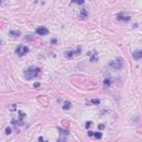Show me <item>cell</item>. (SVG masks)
Wrapping results in <instances>:
<instances>
[{
    "label": "cell",
    "instance_id": "6da1fadb",
    "mask_svg": "<svg viewBox=\"0 0 142 142\" xmlns=\"http://www.w3.org/2000/svg\"><path fill=\"white\" fill-rule=\"evenodd\" d=\"M39 73H40V68L30 67L24 71V78H26L27 80H31V79H33V78H36Z\"/></svg>",
    "mask_w": 142,
    "mask_h": 142
},
{
    "label": "cell",
    "instance_id": "7a4b0ae2",
    "mask_svg": "<svg viewBox=\"0 0 142 142\" xmlns=\"http://www.w3.org/2000/svg\"><path fill=\"white\" fill-rule=\"evenodd\" d=\"M109 66L111 68H113V69H116V70H120V69H122V67H123V62H122L121 59H118V60H111L109 62Z\"/></svg>",
    "mask_w": 142,
    "mask_h": 142
},
{
    "label": "cell",
    "instance_id": "3957f363",
    "mask_svg": "<svg viewBox=\"0 0 142 142\" xmlns=\"http://www.w3.org/2000/svg\"><path fill=\"white\" fill-rule=\"evenodd\" d=\"M28 52H29V48L27 47V46H19V47L16 49V53L20 57L24 56V54L28 53Z\"/></svg>",
    "mask_w": 142,
    "mask_h": 142
},
{
    "label": "cell",
    "instance_id": "277c9868",
    "mask_svg": "<svg viewBox=\"0 0 142 142\" xmlns=\"http://www.w3.org/2000/svg\"><path fill=\"white\" fill-rule=\"evenodd\" d=\"M80 52H81V48L79 47V48H77L75 50H73V51H66L65 54H66L67 58H73L74 56H78Z\"/></svg>",
    "mask_w": 142,
    "mask_h": 142
},
{
    "label": "cell",
    "instance_id": "5b68a950",
    "mask_svg": "<svg viewBox=\"0 0 142 142\" xmlns=\"http://www.w3.org/2000/svg\"><path fill=\"white\" fill-rule=\"evenodd\" d=\"M59 132H60L59 142H66V138L69 136V132H68L67 130H62V129H59Z\"/></svg>",
    "mask_w": 142,
    "mask_h": 142
},
{
    "label": "cell",
    "instance_id": "8992f818",
    "mask_svg": "<svg viewBox=\"0 0 142 142\" xmlns=\"http://www.w3.org/2000/svg\"><path fill=\"white\" fill-rule=\"evenodd\" d=\"M36 32H37V35H39V36H45V35L49 33V30H48L46 27H38Z\"/></svg>",
    "mask_w": 142,
    "mask_h": 142
},
{
    "label": "cell",
    "instance_id": "52a82bcc",
    "mask_svg": "<svg viewBox=\"0 0 142 142\" xmlns=\"http://www.w3.org/2000/svg\"><path fill=\"white\" fill-rule=\"evenodd\" d=\"M118 19L119 20H124V21H128L130 20V16L128 15L127 12H121L118 15Z\"/></svg>",
    "mask_w": 142,
    "mask_h": 142
},
{
    "label": "cell",
    "instance_id": "ba28073f",
    "mask_svg": "<svg viewBox=\"0 0 142 142\" xmlns=\"http://www.w3.org/2000/svg\"><path fill=\"white\" fill-rule=\"evenodd\" d=\"M88 56H90V61L91 62H95V61L98 60V56H97V53H95V51L88 52Z\"/></svg>",
    "mask_w": 142,
    "mask_h": 142
},
{
    "label": "cell",
    "instance_id": "9c48e42d",
    "mask_svg": "<svg viewBox=\"0 0 142 142\" xmlns=\"http://www.w3.org/2000/svg\"><path fill=\"white\" fill-rule=\"evenodd\" d=\"M133 57H134V59H136V60H139V59L142 57V52L140 51V50H138V51H134L133 52Z\"/></svg>",
    "mask_w": 142,
    "mask_h": 142
},
{
    "label": "cell",
    "instance_id": "30bf717a",
    "mask_svg": "<svg viewBox=\"0 0 142 142\" xmlns=\"http://www.w3.org/2000/svg\"><path fill=\"white\" fill-rule=\"evenodd\" d=\"M92 137H95L97 139H101L102 138V133H101V132H93Z\"/></svg>",
    "mask_w": 142,
    "mask_h": 142
},
{
    "label": "cell",
    "instance_id": "8fae6325",
    "mask_svg": "<svg viewBox=\"0 0 142 142\" xmlns=\"http://www.w3.org/2000/svg\"><path fill=\"white\" fill-rule=\"evenodd\" d=\"M70 107H71V103H70L69 101H66V102H65V104H63V109H65V110L70 109Z\"/></svg>",
    "mask_w": 142,
    "mask_h": 142
},
{
    "label": "cell",
    "instance_id": "7c38bea8",
    "mask_svg": "<svg viewBox=\"0 0 142 142\" xmlns=\"http://www.w3.org/2000/svg\"><path fill=\"white\" fill-rule=\"evenodd\" d=\"M9 33H10V35L12 36V37H17V36H19V35H20L19 31H13V30H11Z\"/></svg>",
    "mask_w": 142,
    "mask_h": 142
},
{
    "label": "cell",
    "instance_id": "4fadbf2b",
    "mask_svg": "<svg viewBox=\"0 0 142 142\" xmlns=\"http://www.w3.org/2000/svg\"><path fill=\"white\" fill-rule=\"evenodd\" d=\"M11 133V129H10V128H7V129H6V134H10Z\"/></svg>",
    "mask_w": 142,
    "mask_h": 142
},
{
    "label": "cell",
    "instance_id": "5bb4252c",
    "mask_svg": "<svg viewBox=\"0 0 142 142\" xmlns=\"http://www.w3.org/2000/svg\"><path fill=\"white\" fill-rule=\"evenodd\" d=\"M33 87H35V88H38V87H40V83H39V82H36V83L33 84Z\"/></svg>",
    "mask_w": 142,
    "mask_h": 142
},
{
    "label": "cell",
    "instance_id": "9a60e30c",
    "mask_svg": "<svg viewBox=\"0 0 142 142\" xmlns=\"http://www.w3.org/2000/svg\"><path fill=\"white\" fill-rule=\"evenodd\" d=\"M91 124H92V122H87V123H86V127H87V128H89Z\"/></svg>",
    "mask_w": 142,
    "mask_h": 142
},
{
    "label": "cell",
    "instance_id": "2e32d148",
    "mask_svg": "<svg viewBox=\"0 0 142 142\" xmlns=\"http://www.w3.org/2000/svg\"><path fill=\"white\" fill-rule=\"evenodd\" d=\"M39 141H40V142H46V141H43V138H42V137H40V138H39Z\"/></svg>",
    "mask_w": 142,
    "mask_h": 142
},
{
    "label": "cell",
    "instance_id": "e0dca14e",
    "mask_svg": "<svg viewBox=\"0 0 142 142\" xmlns=\"http://www.w3.org/2000/svg\"><path fill=\"white\" fill-rule=\"evenodd\" d=\"M75 3H78V4H82V3H83V1H75Z\"/></svg>",
    "mask_w": 142,
    "mask_h": 142
},
{
    "label": "cell",
    "instance_id": "ac0fdd59",
    "mask_svg": "<svg viewBox=\"0 0 142 142\" xmlns=\"http://www.w3.org/2000/svg\"><path fill=\"white\" fill-rule=\"evenodd\" d=\"M88 134H89V136H90V137H92L93 132H92V131H89V132H88Z\"/></svg>",
    "mask_w": 142,
    "mask_h": 142
},
{
    "label": "cell",
    "instance_id": "d6986e66",
    "mask_svg": "<svg viewBox=\"0 0 142 142\" xmlns=\"http://www.w3.org/2000/svg\"><path fill=\"white\" fill-rule=\"evenodd\" d=\"M51 42H52V43H54V42H57V40H56V39H52Z\"/></svg>",
    "mask_w": 142,
    "mask_h": 142
},
{
    "label": "cell",
    "instance_id": "ffe728a7",
    "mask_svg": "<svg viewBox=\"0 0 142 142\" xmlns=\"http://www.w3.org/2000/svg\"><path fill=\"white\" fill-rule=\"evenodd\" d=\"M0 47H1V40H0Z\"/></svg>",
    "mask_w": 142,
    "mask_h": 142
},
{
    "label": "cell",
    "instance_id": "44dd1931",
    "mask_svg": "<svg viewBox=\"0 0 142 142\" xmlns=\"http://www.w3.org/2000/svg\"><path fill=\"white\" fill-rule=\"evenodd\" d=\"M1 3H2V2H1V1H0V4H1Z\"/></svg>",
    "mask_w": 142,
    "mask_h": 142
}]
</instances>
